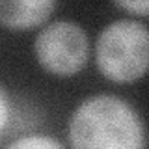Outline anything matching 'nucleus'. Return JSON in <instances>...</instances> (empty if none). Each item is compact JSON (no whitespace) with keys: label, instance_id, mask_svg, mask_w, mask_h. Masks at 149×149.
<instances>
[{"label":"nucleus","instance_id":"obj_1","mask_svg":"<svg viewBox=\"0 0 149 149\" xmlns=\"http://www.w3.org/2000/svg\"><path fill=\"white\" fill-rule=\"evenodd\" d=\"M69 138L73 149H143V125L123 99L95 95L71 116Z\"/></svg>","mask_w":149,"mask_h":149},{"label":"nucleus","instance_id":"obj_2","mask_svg":"<svg viewBox=\"0 0 149 149\" xmlns=\"http://www.w3.org/2000/svg\"><path fill=\"white\" fill-rule=\"evenodd\" d=\"M149 37L143 22L132 19L114 21L101 32L95 60L101 73L114 82H132L147 69Z\"/></svg>","mask_w":149,"mask_h":149},{"label":"nucleus","instance_id":"obj_3","mask_svg":"<svg viewBox=\"0 0 149 149\" xmlns=\"http://www.w3.org/2000/svg\"><path fill=\"white\" fill-rule=\"evenodd\" d=\"M88 36L73 21H56L36 37V56L47 71L71 77L88 62Z\"/></svg>","mask_w":149,"mask_h":149},{"label":"nucleus","instance_id":"obj_4","mask_svg":"<svg viewBox=\"0 0 149 149\" xmlns=\"http://www.w3.org/2000/svg\"><path fill=\"white\" fill-rule=\"evenodd\" d=\"M52 0H21V2L0 0V22L9 28L37 26L52 13Z\"/></svg>","mask_w":149,"mask_h":149},{"label":"nucleus","instance_id":"obj_5","mask_svg":"<svg viewBox=\"0 0 149 149\" xmlns=\"http://www.w3.org/2000/svg\"><path fill=\"white\" fill-rule=\"evenodd\" d=\"M8 149H65V147L63 143H60L58 140L50 136L34 134V136H24V138L15 140L13 143H9Z\"/></svg>","mask_w":149,"mask_h":149},{"label":"nucleus","instance_id":"obj_6","mask_svg":"<svg viewBox=\"0 0 149 149\" xmlns=\"http://www.w3.org/2000/svg\"><path fill=\"white\" fill-rule=\"evenodd\" d=\"M116 6L125 8V9H129V11H132V13H140V15H146L147 9H149V4L146 0H142V2H116Z\"/></svg>","mask_w":149,"mask_h":149},{"label":"nucleus","instance_id":"obj_7","mask_svg":"<svg viewBox=\"0 0 149 149\" xmlns=\"http://www.w3.org/2000/svg\"><path fill=\"white\" fill-rule=\"evenodd\" d=\"M8 118H9V102H8V97L4 93V90L0 88V130L6 127Z\"/></svg>","mask_w":149,"mask_h":149}]
</instances>
